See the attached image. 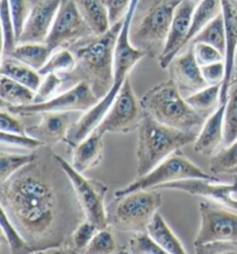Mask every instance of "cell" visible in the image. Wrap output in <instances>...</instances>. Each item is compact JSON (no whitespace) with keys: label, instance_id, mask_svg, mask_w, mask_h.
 I'll return each instance as SVG.
<instances>
[{"label":"cell","instance_id":"37","mask_svg":"<svg viewBox=\"0 0 237 254\" xmlns=\"http://www.w3.org/2000/svg\"><path fill=\"white\" fill-rule=\"evenodd\" d=\"M126 250L130 254H168L147 232L133 235Z\"/></svg>","mask_w":237,"mask_h":254},{"label":"cell","instance_id":"50","mask_svg":"<svg viewBox=\"0 0 237 254\" xmlns=\"http://www.w3.org/2000/svg\"><path fill=\"white\" fill-rule=\"evenodd\" d=\"M235 63H236V68H237V50H236V60H235ZM236 68H235V71H236Z\"/></svg>","mask_w":237,"mask_h":254},{"label":"cell","instance_id":"7","mask_svg":"<svg viewBox=\"0 0 237 254\" xmlns=\"http://www.w3.org/2000/svg\"><path fill=\"white\" fill-rule=\"evenodd\" d=\"M161 205L162 195L156 190H138L115 197L112 203L106 207L109 228L133 235L147 232Z\"/></svg>","mask_w":237,"mask_h":254},{"label":"cell","instance_id":"6","mask_svg":"<svg viewBox=\"0 0 237 254\" xmlns=\"http://www.w3.org/2000/svg\"><path fill=\"white\" fill-rule=\"evenodd\" d=\"M140 104L143 112L161 125L183 131L199 132L206 121L188 104L171 79L147 91L140 99Z\"/></svg>","mask_w":237,"mask_h":254},{"label":"cell","instance_id":"15","mask_svg":"<svg viewBox=\"0 0 237 254\" xmlns=\"http://www.w3.org/2000/svg\"><path fill=\"white\" fill-rule=\"evenodd\" d=\"M195 6L197 5L190 0H182L181 4L177 6L168 33L166 46L157 60L161 68L167 70L174 58L187 48Z\"/></svg>","mask_w":237,"mask_h":254},{"label":"cell","instance_id":"24","mask_svg":"<svg viewBox=\"0 0 237 254\" xmlns=\"http://www.w3.org/2000/svg\"><path fill=\"white\" fill-rule=\"evenodd\" d=\"M147 233L166 251L168 254H188L181 240L177 238L166 219L160 212L154 216V218L148 225Z\"/></svg>","mask_w":237,"mask_h":254},{"label":"cell","instance_id":"8","mask_svg":"<svg viewBox=\"0 0 237 254\" xmlns=\"http://www.w3.org/2000/svg\"><path fill=\"white\" fill-rule=\"evenodd\" d=\"M188 179H205L211 181H221L214 174H207L197 166L194 163L185 157L181 151L171 154L169 158L157 165L149 173L142 178H136L128 186L117 190L115 197H121L133 191L156 190L162 185L174 183V181Z\"/></svg>","mask_w":237,"mask_h":254},{"label":"cell","instance_id":"46","mask_svg":"<svg viewBox=\"0 0 237 254\" xmlns=\"http://www.w3.org/2000/svg\"><path fill=\"white\" fill-rule=\"evenodd\" d=\"M34 254H82L74 249L72 245H64L59 247H52V249L37 251Z\"/></svg>","mask_w":237,"mask_h":254},{"label":"cell","instance_id":"38","mask_svg":"<svg viewBox=\"0 0 237 254\" xmlns=\"http://www.w3.org/2000/svg\"><path fill=\"white\" fill-rule=\"evenodd\" d=\"M98 228L95 224H93L87 219H85L84 222H81L78 225V228L74 230V232L72 233L71 237V245L74 247L75 250L84 254L89 243L92 242V239L94 238V236L97 233Z\"/></svg>","mask_w":237,"mask_h":254},{"label":"cell","instance_id":"2","mask_svg":"<svg viewBox=\"0 0 237 254\" xmlns=\"http://www.w3.org/2000/svg\"><path fill=\"white\" fill-rule=\"evenodd\" d=\"M124 20L102 35L87 36L68 47L75 57V66L64 75V81L87 82L98 101L108 94L113 85L115 49Z\"/></svg>","mask_w":237,"mask_h":254},{"label":"cell","instance_id":"27","mask_svg":"<svg viewBox=\"0 0 237 254\" xmlns=\"http://www.w3.org/2000/svg\"><path fill=\"white\" fill-rule=\"evenodd\" d=\"M188 104L201 115L207 119L221 104V85H211L185 98Z\"/></svg>","mask_w":237,"mask_h":254},{"label":"cell","instance_id":"28","mask_svg":"<svg viewBox=\"0 0 237 254\" xmlns=\"http://www.w3.org/2000/svg\"><path fill=\"white\" fill-rule=\"evenodd\" d=\"M222 13V0H201L199 4L195 6L193 12V18H192L191 29L189 34L188 46L193 40V37L207 26L212 20ZM187 46V47H188Z\"/></svg>","mask_w":237,"mask_h":254},{"label":"cell","instance_id":"1","mask_svg":"<svg viewBox=\"0 0 237 254\" xmlns=\"http://www.w3.org/2000/svg\"><path fill=\"white\" fill-rule=\"evenodd\" d=\"M2 209L36 251L71 245L85 215L70 178L51 146L36 150V158L0 184Z\"/></svg>","mask_w":237,"mask_h":254},{"label":"cell","instance_id":"29","mask_svg":"<svg viewBox=\"0 0 237 254\" xmlns=\"http://www.w3.org/2000/svg\"><path fill=\"white\" fill-rule=\"evenodd\" d=\"M205 43L214 47L215 49L225 55L226 51V28L222 13L205 26L197 35L193 37L190 44Z\"/></svg>","mask_w":237,"mask_h":254},{"label":"cell","instance_id":"17","mask_svg":"<svg viewBox=\"0 0 237 254\" xmlns=\"http://www.w3.org/2000/svg\"><path fill=\"white\" fill-rule=\"evenodd\" d=\"M167 70H169L170 79L185 98L208 86L202 77L201 66L195 60L192 46H188L177 55Z\"/></svg>","mask_w":237,"mask_h":254},{"label":"cell","instance_id":"3","mask_svg":"<svg viewBox=\"0 0 237 254\" xmlns=\"http://www.w3.org/2000/svg\"><path fill=\"white\" fill-rule=\"evenodd\" d=\"M137 2H138V0H132L128 14L125 16L124 25H123L121 34H119L118 40H117L115 49V65H113L115 77H113V85L111 90L94 107L89 109L88 112L84 113L81 118L78 119L77 122L72 126L70 132H68L66 139H65V143L72 149H74L81 140H84L89 133H92L97 128L110 107L112 106L117 95L121 92L124 82L129 79L128 75L130 74V72L146 56L142 50L137 49L133 46L129 37L130 25H131Z\"/></svg>","mask_w":237,"mask_h":254},{"label":"cell","instance_id":"21","mask_svg":"<svg viewBox=\"0 0 237 254\" xmlns=\"http://www.w3.org/2000/svg\"><path fill=\"white\" fill-rule=\"evenodd\" d=\"M103 149V135L94 130L73 149L72 166L80 173L96 167L102 161Z\"/></svg>","mask_w":237,"mask_h":254},{"label":"cell","instance_id":"52","mask_svg":"<svg viewBox=\"0 0 237 254\" xmlns=\"http://www.w3.org/2000/svg\"><path fill=\"white\" fill-rule=\"evenodd\" d=\"M234 81H237V77H235V79H234ZM234 81H233V82H234Z\"/></svg>","mask_w":237,"mask_h":254},{"label":"cell","instance_id":"36","mask_svg":"<svg viewBox=\"0 0 237 254\" xmlns=\"http://www.w3.org/2000/svg\"><path fill=\"white\" fill-rule=\"evenodd\" d=\"M118 246L110 228L98 230L84 254H116Z\"/></svg>","mask_w":237,"mask_h":254},{"label":"cell","instance_id":"19","mask_svg":"<svg viewBox=\"0 0 237 254\" xmlns=\"http://www.w3.org/2000/svg\"><path fill=\"white\" fill-rule=\"evenodd\" d=\"M40 123L27 127V135L39 139L44 145L65 142L73 121V113H43Z\"/></svg>","mask_w":237,"mask_h":254},{"label":"cell","instance_id":"43","mask_svg":"<svg viewBox=\"0 0 237 254\" xmlns=\"http://www.w3.org/2000/svg\"><path fill=\"white\" fill-rule=\"evenodd\" d=\"M20 116L13 114L7 109L2 108L0 113V128L1 132L8 133H27V127L23 125V122L19 119Z\"/></svg>","mask_w":237,"mask_h":254},{"label":"cell","instance_id":"47","mask_svg":"<svg viewBox=\"0 0 237 254\" xmlns=\"http://www.w3.org/2000/svg\"><path fill=\"white\" fill-rule=\"evenodd\" d=\"M218 254H237V249L227 250V251H223V252H221V253H218Z\"/></svg>","mask_w":237,"mask_h":254},{"label":"cell","instance_id":"23","mask_svg":"<svg viewBox=\"0 0 237 254\" xmlns=\"http://www.w3.org/2000/svg\"><path fill=\"white\" fill-rule=\"evenodd\" d=\"M0 74L11 78L35 92L39 90L43 80V75L39 71L9 56L1 57Z\"/></svg>","mask_w":237,"mask_h":254},{"label":"cell","instance_id":"4","mask_svg":"<svg viewBox=\"0 0 237 254\" xmlns=\"http://www.w3.org/2000/svg\"><path fill=\"white\" fill-rule=\"evenodd\" d=\"M181 2L182 0H138L129 33L133 46L146 56L159 60Z\"/></svg>","mask_w":237,"mask_h":254},{"label":"cell","instance_id":"45","mask_svg":"<svg viewBox=\"0 0 237 254\" xmlns=\"http://www.w3.org/2000/svg\"><path fill=\"white\" fill-rule=\"evenodd\" d=\"M201 73L208 86H211V85H222L226 75L225 61L204 65V66H201Z\"/></svg>","mask_w":237,"mask_h":254},{"label":"cell","instance_id":"48","mask_svg":"<svg viewBox=\"0 0 237 254\" xmlns=\"http://www.w3.org/2000/svg\"><path fill=\"white\" fill-rule=\"evenodd\" d=\"M117 254H130V253H129L128 250H123L122 252H119V253H117Z\"/></svg>","mask_w":237,"mask_h":254},{"label":"cell","instance_id":"40","mask_svg":"<svg viewBox=\"0 0 237 254\" xmlns=\"http://www.w3.org/2000/svg\"><path fill=\"white\" fill-rule=\"evenodd\" d=\"M8 6L19 42L30 13V0H8Z\"/></svg>","mask_w":237,"mask_h":254},{"label":"cell","instance_id":"25","mask_svg":"<svg viewBox=\"0 0 237 254\" xmlns=\"http://www.w3.org/2000/svg\"><path fill=\"white\" fill-rule=\"evenodd\" d=\"M0 99L7 107H21L35 104L36 92L13 79L0 77Z\"/></svg>","mask_w":237,"mask_h":254},{"label":"cell","instance_id":"16","mask_svg":"<svg viewBox=\"0 0 237 254\" xmlns=\"http://www.w3.org/2000/svg\"><path fill=\"white\" fill-rule=\"evenodd\" d=\"M63 0H30V13L19 43H46Z\"/></svg>","mask_w":237,"mask_h":254},{"label":"cell","instance_id":"30","mask_svg":"<svg viewBox=\"0 0 237 254\" xmlns=\"http://www.w3.org/2000/svg\"><path fill=\"white\" fill-rule=\"evenodd\" d=\"M1 211V218H0V225H1L2 236L5 237L7 245L9 247V254H34L37 251L23 238L15 225L13 224L7 214L0 209Z\"/></svg>","mask_w":237,"mask_h":254},{"label":"cell","instance_id":"5","mask_svg":"<svg viewBox=\"0 0 237 254\" xmlns=\"http://www.w3.org/2000/svg\"><path fill=\"white\" fill-rule=\"evenodd\" d=\"M198 133L161 125L145 113L138 128L137 178L146 176L182 147L194 144Z\"/></svg>","mask_w":237,"mask_h":254},{"label":"cell","instance_id":"39","mask_svg":"<svg viewBox=\"0 0 237 254\" xmlns=\"http://www.w3.org/2000/svg\"><path fill=\"white\" fill-rule=\"evenodd\" d=\"M0 140H1L2 146L15 147V149L27 150L29 152L32 151L39 150L44 144L41 143L39 139L27 135H21V133H8V132H0Z\"/></svg>","mask_w":237,"mask_h":254},{"label":"cell","instance_id":"51","mask_svg":"<svg viewBox=\"0 0 237 254\" xmlns=\"http://www.w3.org/2000/svg\"><path fill=\"white\" fill-rule=\"evenodd\" d=\"M235 77H237V68H236V71H235ZM235 79V78H234Z\"/></svg>","mask_w":237,"mask_h":254},{"label":"cell","instance_id":"18","mask_svg":"<svg viewBox=\"0 0 237 254\" xmlns=\"http://www.w3.org/2000/svg\"><path fill=\"white\" fill-rule=\"evenodd\" d=\"M222 15L226 28V75L221 85V102L227 101L235 78L237 50V0H222Z\"/></svg>","mask_w":237,"mask_h":254},{"label":"cell","instance_id":"31","mask_svg":"<svg viewBox=\"0 0 237 254\" xmlns=\"http://www.w3.org/2000/svg\"><path fill=\"white\" fill-rule=\"evenodd\" d=\"M237 139V81L229 88L223 118V146H228Z\"/></svg>","mask_w":237,"mask_h":254},{"label":"cell","instance_id":"35","mask_svg":"<svg viewBox=\"0 0 237 254\" xmlns=\"http://www.w3.org/2000/svg\"><path fill=\"white\" fill-rule=\"evenodd\" d=\"M0 21H1V33H2V47L1 57L11 55L13 50L18 46V39L13 23L11 12H9L8 0L0 1Z\"/></svg>","mask_w":237,"mask_h":254},{"label":"cell","instance_id":"32","mask_svg":"<svg viewBox=\"0 0 237 254\" xmlns=\"http://www.w3.org/2000/svg\"><path fill=\"white\" fill-rule=\"evenodd\" d=\"M209 171L214 176L221 173L237 174V139L211 157Z\"/></svg>","mask_w":237,"mask_h":254},{"label":"cell","instance_id":"14","mask_svg":"<svg viewBox=\"0 0 237 254\" xmlns=\"http://www.w3.org/2000/svg\"><path fill=\"white\" fill-rule=\"evenodd\" d=\"M180 190L206 198V201L237 211V174H234L233 183L211 181L205 179H188L162 185L156 190Z\"/></svg>","mask_w":237,"mask_h":254},{"label":"cell","instance_id":"22","mask_svg":"<svg viewBox=\"0 0 237 254\" xmlns=\"http://www.w3.org/2000/svg\"><path fill=\"white\" fill-rule=\"evenodd\" d=\"M82 18L94 35H102L111 28L105 0H75Z\"/></svg>","mask_w":237,"mask_h":254},{"label":"cell","instance_id":"12","mask_svg":"<svg viewBox=\"0 0 237 254\" xmlns=\"http://www.w3.org/2000/svg\"><path fill=\"white\" fill-rule=\"evenodd\" d=\"M97 102L98 99L93 93L87 82H79L68 91L58 94L46 102L21 106V107H7V111L18 116L43 114V113H86L94 107Z\"/></svg>","mask_w":237,"mask_h":254},{"label":"cell","instance_id":"26","mask_svg":"<svg viewBox=\"0 0 237 254\" xmlns=\"http://www.w3.org/2000/svg\"><path fill=\"white\" fill-rule=\"evenodd\" d=\"M52 54L53 50L47 43H19L8 56L40 72Z\"/></svg>","mask_w":237,"mask_h":254},{"label":"cell","instance_id":"49","mask_svg":"<svg viewBox=\"0 0 237 254\" xmlns=\"http://www.w3.org/2000/svg\"><path fill=\"white\" fill-rule=\"evenodd\" d=\"M190 1H192V2H194V4H195V5H198V4H199V2H200V1H201V0H190Z\"/></svg>","mask_w":237,"mask_h":254},{"label":"cell","instance_id":"20","mask_svg":"<svg viewBox=\"0 0 237 254\" xmlns=\"http://www.w3.org/2000/svg\"><path fill=\"white\" fill-rule=\"evenodd\" d=\"M226 102L222 101L219 108L206 119L193 144L194 151L201 156L212 157L223 147V118Z\"/></svg>","mask_w":237,"mask_h":254},{"label":"cell","instance_id":"34","mask_svg":"<svg viewBox=\"0 0 237 254\" xmlns=\"http://www.w3.org/2000/svg\"><path fill=\"white\" fill-rule=\"evenodd\" d=\"M36 158V151H32L27 154L9 153L1 151L0 153V184L5 183L21 168L32 163Z\"/></svg>","mask_w":237,"mask_h":254},{"label":"cell","instance_id":"33","mask_svg":"<svg viewBox=\"0 0 237 254\" xmlns=\"http://www.w3.org/2000/svg\"><path fill=\"white\" fill-rule=\"evenodd\" d=\"M75 66V57L68 48H61L53 51L47 64L40 70L42 75L49 73H57L64 77L73 71Z\"/></svg>","mask_w":237,"mask_h":254},{"label":"cell","instance_id":"42","mask_svg":"<svg viewBox=\"0 0 237 254\" xmlns=\"http://www.w3.org/2000/svg\"><path fill=\"white\" fill-rule=\"evenodd\" d=\"M189 46L193 47L194 57L200 66L225 61V55H223L221 51L215 49L214 47L208 46V44L194 43V44H189Z\"/></svg>","mask_w":237,"mask_h":254},{"label":"cell","instance_id":"10","mask_svg":"<svg viewBox=\"0 0 237 254\" xmlns=\"http://www.w3.org/2000/svg\"><path fill=\"white\" fill-rule=\"evenodd\" d=\"M200 225L194 246L228 244L237 247V211L209 201L199 203Z\"/></svg>","mask_w":237,"mask_h":254},{"label":"cell","instance_id":"41","mask_svg":"<svg viewBox=\"0 0 237 254\" xmlns=\"http://www.w3.org/2000/svg\"><path fill=\"white\" fill-rule=\"evenodd\" d=\"M64 79L61 75L57 73H49L47 75H43L42 84L39 90L36 92V99L35 104H41V102H46L53 97H56L57 92L60 90L63 86Z\"/></svg>","mask_w":237,"mask_h":254},{"label":"cell","instance_id":"44","mask_svg":"<svg viewBox=\"0 0 237 254\" xmlns=\"http://www.w3.org/2000/svg\"><path fill=\"white\" fill-rule=\"evenodd\" d=\"M132 0H105L111 26L123 21L128 14Z\"/></svg>","mask_w":237,"mask_h":254},{"label":"cell","instance_id":"9","mask_svg":"<svg viewBox=\"0 0 237 254\" xmlns=\"http://www.w3.org/2000/svg\"><path fill=\"white\" fill-rule=\"evenodd\" d=\"M57 160L70 178L72 186L74 188L79 203L84 211L85 218L99 230L108 229V211L105 205V196L108 187L101 181L95 179H87L84 174L78 172L72 164L68 163L57 154Z\"/></svg>","mask_w":237,"mask_h":254},{"label":"cell","instance_id":"11","mask_svg":"<svg viewBox=\"0 0 237 254\" xmlns=\"http://www.w3.org/2000/svg\"><path fill=\"white\" fill-rule=\"evenodd\" d=\"M143 109L140 100L133 91L128 79L123 85L104 119L95 130L101 135L105 133H129L138 130L143 118Z\"/></svg>","mask_w":237,"mask_h":254},{"label":"cell","instance_id":"13","mask_svg":"<svg viewBox=\"0 0 237 254\" xmlns=\"http://www.w3.org/2000/svg\"><path fill=\"white\" fill-rule=\"evenodd\" d=\"M94 35L79 11L75 0H63L46 43L53 51L68 48L85 37Z\"/></svg>","mask_w":237,"mask_h":254}]
</instances>
